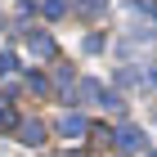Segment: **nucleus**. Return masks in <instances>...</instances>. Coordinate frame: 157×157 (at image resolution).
Masks as SVG:
<instances>
[{
  "mask_svg": "<svg viewBox=\"0 0 157 157\" xmlns=\"http://www.w3.org/2000/svg\"><path fill=\"white\" fill-rule=\"evenodd\" d=\"M0 130H18V112L9 99H0Z\"/></svg>",
  "mask_w": 157,
  "mask_h": 157,
  "instance_id": "nucleus-5",
  "label": "nucleus"
},
{
  "mask_svg": "<svg viewBox=\"0 0 157 157\" xmlns=\"http://www.w3.org/2000/svg\"><path fill=\"white\" fill-rule=\"evenodd\" d=\"M117 144L130 148V153H139V148H144V130H139V126H121V130H117Z\"/></svg>",
  "mask_w": 157,
  "mask_h": 157,
  "instance_id": "nucleus-3",
  "label": "nucleus"
},
{
  "mask_svg": "<svg viewBox=\"0 0 157 157\" xmlns=\"http://www.w3.org/2000/svg\"><path fill=\"white\" fill-rule=\"evenodd\" d=\"M13 63H18L13 54H0V76H5V72H13Z\"/></svg>",
  "mask_w": 157,
  "mask_h": 157,
  "instance_id": "nucleus-10",
  "label": "nucleus"
},
{
  "mask_svg": "<svg viewBox=\"0 0 157 157\" xmlns=\"http://www.w3.org/2000/svg\"><path fill=\"white\" fill-rule=\"evenodd\" d=\"M144 81H148V85H157V63H153V72H148V76H144Z\"/></svg>",
  "mask_w": 157,
  "mask_h": 157,
  "instance_id": "nucleus-11",
  "label": "nucleus"
},
{
  "mask_svg": "<svg viewBox=\"0 0 157 157\" xmlns=\"http://www.w3.org/2000/svg\"><path fill=\"white\" fill-rule=\"evenodd\" d=\"M27 90H32V94H45L49 85H45V76H36V72H27Z\"/></svg>",
  "mask_w": 157,
  "mask_h": 157,
  "instance_id": "nucleus-8",
  "label": "nucleus"
},
{
  "mask_svg": "<svg viewBox=\"0 0 157 157\" xmlns=\"http://www.w3.org/2000/svg\"><path fill=\"white\" fill-rule=\"evenodd\" d=\"M32 54H40V59H45V54H54V40H49L45 32H36V36H32Z\"/></svg>",
  "mask_w": 157,
  "mask_h": 157,
  "instance_id": "nucleus-6",
  "label": "nucleus"
},
{
  "mask_svg": "<svg viewBox=\"0 0 157 157\" xmlns=\"http://www.w3.org/2000/svg\"><path fill=\"white\" fill-rule=\"evenodd\" d=\"M81 99H90V103H99V108H121V99L112 94V90H103L94 76H85V81H81Z\"/></svg>",
  "mask_w": 157,
  "mask_h": 157,
  "instance_id": "nucleus-1",
  "label": "nucleus"
},
{
  "mask_svg": "<svg viewBox=\"0 0 157 157\" xmlns=\"http://www.w3.org/2000/svg\"><path fill=\"white\" fill-rule=\"evenodd\" d=\"M18 139H23L27 148H36V144H45V126H40L36 117H32V121H18Z\"/></svg>",
  "mask_w": 157,
  "mask_h": 157,
  "instance_id": "nucleus-2",
  "label": "nucleus"
},
{
  "mask_svg": "<svg viewBox=\"0 0 157 157\" xmlns=\"http://www.w3.org/2000/svg\"><path fill=\"white\" fill-rule=\"evenodd\" d=\"M103 5H108V0H76V9H81V13H99Z\"/></svg>",
  "mask_w": 157,
  "mask_h": 157,
  "instance_id": "nucleus-9",
  "label": "nucleus"
},
{
  "mask_svg": "<svg viewBox=\"0 0 157 157\" xmlns=\"http://www.w3.org/2000/svg\"><path fill=\"white\" fill-rule=\"evenodd\" d=\"M59 135H67V139H81V135H85V117H76V112H67V117L59 121Z\"/></svg>",
  "mask_w": 157,
  "mask_h": 157,
  "instance_id": "nucleus-4",
  "label": "nucleus"
},
{
  "mask_svg": "<svg viewBox=\"0 0 157 157\" xmlns=\"http://www.w3.org/2000/svg\"><path fill=\"white\" fill-rule=\"evenodd\" d=\"M67 157H81V153H67Z\"/></svg>",
  "mask_w": 157,
  "mask_h": 157,
  "instance_id": "nucleus-12",
  "label": "nucleus"
},
{
  "mask_svg": "<svg viewBox=\"0 0 157 157\" xmlns=\"http://www.w3.org/2000/svg\"><path fill=\"white\" fill-rule=\"evenodd\" d=\"M121 157H126V153H121Z\"/></svg>",
  "mask_w": 157,
  "mask_h": 157,
  "instance_id": "nucleus-13",
  "label": "nucleus"
},
{
  "mask_svg": "<svg viewBox=\"0 0 157 157\" xmlns=\"http://www.w3.org/2000/svg\"><path fill=\"white\" fill-rule=\"evenodd\" d=\"M67 13V0H45V18H63Z\"/></svg>",
  "mask_w": 157,
  "mask_h": 157,
  "instance_id": "nucleus-7",
  "label": "nucleus"
}]
</instances>
